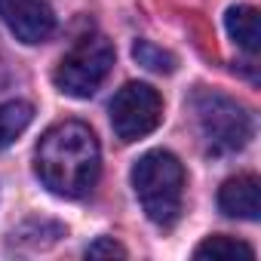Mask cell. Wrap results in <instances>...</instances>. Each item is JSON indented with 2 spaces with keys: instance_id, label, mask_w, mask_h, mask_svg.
<instances>
[{
  "instance_id": "7a4b0ae2",
  "label": "cell",
  "mask_w": 261,
  "mask_h": 261,
  "mask_svg": "<svg viewBox=\"0 0 261 261\" xmlns=\"http://www.w3.org/2000/svg\"><path fill=\"white\" fill-rule=\"evenodd\" d=\"M133 188L145 215L154 224L169 227L178 221L185 203V166L178 163L175 154L148 151L133 166Z\"/></svg>"
},
{
  "instance_id": "ba28073f",
  "label": "cell",
  "mask_w": 261,
  "mask_h": 261,
  "mask_svg": "<svg viewBox=\"0 0 261 261\" xmlns=\"http://www.w3.org/2000/svg\"><path fill=\"white\" fill-rule=\"evenodd\" d=\"M224 28L240 49H246L249 56L258 53L261 31H258V10L255 7H230L224 16Z\"/></svg>"
},
{
  "instance_id": "9c48e42d",
  "label": "cell",
  "mask_w": 261,
  "mask_h": 261,
  "mask_svg": "<svg viewBox=\"0 0 261 261\" xmlns=\"http://www.w3.org/2000/svg\"><path fill=\"white\" fill-rule=\"evenodd\" d=\"M34 120V108L28 101H7L0 105V151L10 148Z\"/></svg>"
},
{
  "instance_id": "8992f818",
  "label": "cell",
  "mask_w": 261,
  "mask_h": 261,
  "mask_svg": "<svg viewBox=\"0 0 261 261\" xmlns=\"http://www.w3.org/2000/svg\"><path fill=\"white\" fill-rule=\"evenodd\" d=\"M0 19L22 43H43L56 31V13L46 0H0Z\"/></svg>"
},
{
  "instance_id": "30bf717a",
  "label": "cell",
  "mask_w": 261,
  "mask_h": 261,
  "mask_svg": "<svg viewBox=\"0 0 261 261\" xmlns=\"http://www.w3.org/2000/svg\"><path fill=\"white\" fill-rule=\"evenodd\" d=\"M194 258H212V261H218V258H255V249L249 246V243H243V240H233V237H224V233H218V237H209V240H203L197 249H194Z\"/></svg>"
},
{
  "instance_id": "277c9868",
  "label": "cell",
  "mask_w": 261,
  "mask_h": 261,
  "mask_svg": "<svg viewBox=\"0 0 261 261\" xmlns=\"http://www.w3.org/2000/svg\"><path fill=\"white\" fill-rule=\"evenodd\" d=\"M111 68H114V46L105 37L92 34V37L77 40L62 56L53 80H56V86L65 95H71V98H89L105 83V77L111 74Z\"/></svg>"
},
{
  "instance_id": "5b68a950",
  "label": "cell",
  "mask_w": 261,
  "mask_h": 261,
  "mask_svg": "<svg viewBox=\"0 0 261 261\" xmlns=\"http://www.w3.org/2000/svg\"><path fill=\"white\" fill-rule=\"evenodd\" d=\"M163 120V98L148 83H126L111 98V126L120 142H139L151 136Z\"/></svg>"
},
{
  "instance_id": "3957f363",
  "label": "cell",
  "mask_w": 261,
  "mask_h": 261,
  "mask_svg": "<svg viewBox=\"0 0 261 261\" xmlns=\"http://www.w3.org/2000/svg\"><path fill=\"white\" fill-rule=\"evenodd\" d=\"M194 114L200 136L212 154H233L249 145L252 139V114L237 101L212 89H197L194 95Z\"/></svg>"
},
{
  "instance_id": "8fae6325",
  "label": "cell",
  "mask_w": 261,
  "mask_h": 261,
  "mask_svg": "<svg viewBox=\"0 0 261 261\" xmlns=\"http://www.w3.org/2000/svg\"><path fill=\"white\" fill-rule=\"evenodd\" d=\"M133 56H136V62H139L142 68H148V71H154V74H172L175 65H178V59H175L169 49H163V46H157V43H151V40H139V43L133 46Z\"/></svg>"
},
{
  "instance_id": "6da1fadb",
  "label": "cell",
  "mask_w": 261,
  "mask_h": 261,
  "mask_svg": "<svg viewBox=\"0 0 261 261\" xmlns=\"http://www.w3.org/2000/svg\"><path fill=\"white\" fill-rule=\"evenodd\" d=\"M101 151L92 129L80 120L49 126L37 145V175L59 197H83L95 188Z\"/></svg>"
},
{
  "instance_id": "7c38bea8",
  "label": "cell",
  "mask_w": 261,
  "mask_h": 261,
  "mask_svg": "<svg viewBox=\"0 0 261 261\" xmlns=\"http://www.w3.org/2000/svg\"><path fill=\"white\" fill-rule=\"evenodd\" d=\"M86 255H89V258H105V255H108V258H114V255H117V258H126V249H123L120 243H114L111 237H98L95 243H89Z\"/></svg>"
},
{
  "instance_id": "52a82bcc",
  "label": "cell",
  "mask_w": 261,
  "mask_h": 261,
  "mask_svg": "<svg viewBox=\"0 0 261 261\" xmlns=\"http://www.w3.org/2000/svg\"><path fill=\"white\" fill-rule=\"evenodd\" d=\"M218 209L230 218L258 221L261 215V185L255 175H237L221 185L218 191Z\"/></svg>"
}]
</instances>
